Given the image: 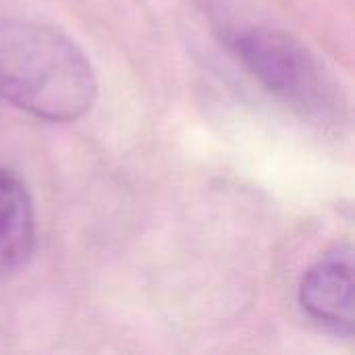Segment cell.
<instances>
[{
	"instance_id": "cell-3",
	"label": "cell",
	"mask_w": 355,
	"mask_h": 355,
	"mask_svg": "<svg viewBox=\"0 0 355 355\" xmlns=\"http://www.w3.org/2000/svg\"><path fill=\"white\" fill-rule=\"evenodd\" d=\"M302 310L329 333L352 339L354 335V258L343 243L316 260L300 283Z\"/></svg>"
},
{
	"instance_id": "cell-1",
	"label": "cell",
	"mask_w": 355,
	"mask_h": 355,
	"mask_svg": "<svg viewBox=\"0 0 355 355\" xmlns=\"http://www.w3.org/2000/svg\"><path fill=\"white\" fill-rule=\"evenodd\" d=\"M96 96L94 67L67 33L48 23L0 19L4 102L48 123H73L92 110Z\"/></svg>"
},
{
	"instance_id": "cell-4",
	"label": "cell",
	"mask_w": 355,
	"mask_h": 355,
	"mask_svg": "<svg viewBox=\"0 0 355 355\" xmlns=\"http://www.w3.org/2000/svg\"><path fill=\"white\" fill-rule=\"evenodd\" d=\"M35 212L25 181L0 166V281L25 268L35 250Z\"/></svg>"
},
{
	"instance_id": "cell-2",
	"label": "cell",
	"mask_w": 355,
	"mask_h": 355,
	"mask_svg": "<svg viewBox=\"0 0 355 355\" xmlns=\"http://www.w3.org/2000/svg\"><path fill=\"white\" fill-rule=\"evenodd\" d=\"M225 46L250 75L281 102L310 114L327 116L335 108V87L318 58L297 37L264 27H229Z\"/></svg>"
}]
</instances>
